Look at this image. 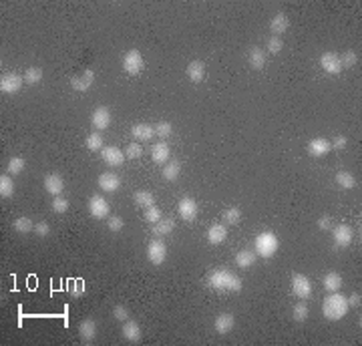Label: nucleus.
Masks as SVG:
<instances>
[{"mask_svg":"<svg viewBox=\"0 0 362 346\" xmlns=\"http://www.w3.org/2000/svg\"><path fill=\"white\" fill-rule=\"evenodd\" d=\"M93 83H95V71H93V68H87V71H83L81 75H77V77L71 79V87H73L75 91H79V93L89 91V89L93 87Z\"/></svg>","mask_w":362,"mask_h":346,"instance_id":"7","label":"nucleus"},{"mask_svg":"<svg viewBox=\"0 0 362 346\" xmlns=\"http://www.w3.org/2000/svg\"><path fill=\"white\" fill-rule=\"evenodd\" d=\"M99 187L103 189V191H117L119 187H121V179L115 175V173H101V177H99Z\"/></svg>","mask_w":362,"mask_h":346,"instance_id":"21","label":"nucleus"},{"mask_svg":"<svg viewBox=\"0 0 362 346\" xmlns=\"http://www.w3.org/2000/svg\"><path fill=\"white\" fill-rule=\"evenodd\" d=\"M346 300H348V306H360V294H358V292H352V294H350V298H346Z\"/></svg>","mask_w":362,"mask_h":346,"instance_id":"51","label":"nucleus"},{"mask_svg":"<svg viewBox=\"0 0 362 346\" xmlns=\"http://www.w3.org/2000/svg\"><path fill=\"white\" fill-rule=\"evenodd\" d=\"M109 210H111V205H109V201L101 197V195H93L91 199H89V214L95 218V220H105L107 216H109Z\"/></svg>","mask_w":362,"mask_h":346,"instance_id":"8","label":"nucleus"},{"mask_svg":"<svg viewBox=\"0 0 362 346\" xmlns=\"http://www.w3.org/2000/svg\"><path fill=\"white\" fill-rule=\"evenodd\" d=\"M332 235H334V246H336V248H348V246L352 244V237H354L352 228H350V226H346V224L336 226Z\"/></svg>","mask_w":362,"mask_h":346,"instance_id":"11","label":"nucleus"},{"mask_svg":"<svg viewBox=\"0 0 362 346\" xmlns=\"http://www.w3.org/2000/svg\"><path fill=\"white\" fill-rule=\"evenodd\" d=\"M318 228H320V230H328V228H330V218H328V216H322V218L318 220Z\"/></svg>","mask_w":362,"mask_h":346,"instance_id":"52","label":"nucleus"},{"mask_svg":"<svg viewBox=\"0 0 362 346\" xmlns=\"http://www.w3.org/2000/svg\"><path fill=\"white\" fill-rule=\"evenodd\" d=\"M22 83H24V77H20L16 73H4L2 79H0V91L8 93V95L18 93L20 87H22Z\"/></svg>","mask_w":362,"mask_h":346,"instance_id":"5","label":"nucleus"},{"mask_svg":"<svg viewBox=\"0 0 362 346\" xmlns=\"http://www.w3.org/2000/svg\"><path fill=\"white\" fill-rule=\"evenodd\" d=\"M107 226H109V230L111 231H121L123 230V226H125V222H123L121 218L115 216V218H111V220L107 222Z\"/></svg>","mask_w":362,"mask_h":346,"instance_id":"48","label":"nucleus"},{"mask_svg":"<svg viewBox=\"0 0 362 346\" xmlns=\"http://www.w3.org/2000/svg\"><path fill=\"white\" fill-rule=\"evenodd\" d=\"M248 60H250V64H252L256 71H261V68L266 66V55H264V51H261L259 47H254V49L250 51Z\"/></svg>","mask_w":362,"mask_h":346,"instance_id":"27","label":"nucleus"},{"mask_svg":"<svg viewBox=\"0 0 362 346\" xmlns=\"http://www.w3.org/2000/svg\"><path fill=\"white\" fill-rule=\"evenodd\" d=\"M169 145L167 143H155L153 145V149H151V157H153V161L155 163H167L169 161Z\"/></svg>","mask_w":362,"mask_h":346,"instance_id":"26","label":"nucleus"},{"mask_svg":"<svg viewBox=\"0 0 362 346\" xmlns=\"http://www.w3.org/2000/svg\"><path fill=\"white\" fill-rule=\"evenodd\" d=\"M153 193L151 191H137L135 193V203L139 205V207H143V210H147V207H151L153 205Z\"/></svg>","mask_w":362,"mask_h":346,"instance_id":"35","label":"nucleus"},{"mask_svg":"<svg viewBox=\"0 0 362 346\" xmlns=\"http://www.w3.org/2000/svg\"><path fill=\"white\" fill-rule=\"evenodd\" d=\"M177 212L183 222H193L198 218V201L193 197H183L177 205Z\"/></svg>","mask_w":362,"mask_h":346,"instance_id":"10","label":"nucleus"},{"mask_svg":"<svg viewBox=\"0 0 362 346\" xmlns=\"http://www.w3.org/2000/svg\"><path fill=\"white\" fill-rule=\"evenodd\" d=\"M85 292H87V286H85V282H83V280H75V282H73V286H71V294H73L75 298L83 296Z\"/></svg>","mask_w":362,"mask_h":346,"instance_id":"46","label":"nucleus"},{"mask_svg":"<svg viewBox=\"0 0 362 346\" xmlns=\"http://www.w3.org/2000/svg\"><path fill=\"white\" fill-rule=\"evenodd\" d=\"M207 284H209L211 288L227 290V292H240V290H242L240 276H236L234 272H229V270H225V268H217V270L209 272Z\"/></svg>","mask_w":362,"mask_h":346,"instance_id":"1","label":"nucleus"},{"mask_svg":"<svg viewBox=\"0 0 362 346\" xmlns=\"http://www.w3.org/2000/svg\"><path fill=\"white\" fill-rule=\"evenodd\" d=\"M91 125L95 131H105L111 125V113L107 107H97L91 115Z\"/></svg>","mask_w":362,"mask_h":346,"instance_id":"13","label":"nucleus"},{"mask_svg":"<svg viewBox=\"0 0 362 346\" xmlns=\"http://www.w3.org/2000/svg\"><path fill=\"white\" fill-rule=\"evenodd\" d=\"M12 228L18 233H28V231H35V224L30 218H18V220H14Z\"/></svg>","mask_w":362,"mask_h":346,"instance_id":"37","label":"nucleus"},{"mask_svg":"<svg viewBox=\"0 0 362 346\" xmlns=\"http://www.w3.org/2000/svg\"><path fill=\"white\" fill-rule=\"evenodd\" d=\"M101 157H103V161L107 165H111V167H115V165H121L127 157H125V153L119 149V147H115V145H109V147H103V151H101Z\"/></svg>","mask_w":362,"mask_h":346,"instance_id":"12","label":"nucleus"},{"mask_svg":"<svg viewBox=\"0 0 362 346\" xmlns=\"http://www.w3.org/2000/svg\"><path fill=\"white\" fill-rule=\"evenodd\" d=\"M330 149H332V143H330L328 139H322V137L312 139L310 145H308V153L314 155V157H322V155H326Z\"/></svg>","mask_w":362,"mask_h":346,"instance_id":"19","label":"nucleus"},{"mask_svg":"<svg viewBox=\"0 0 362 346\" xmlns=\"http://www.w3.org/2000/svg\"><path fill=\"white\" fill-rule=\"evenodd\" d=\"M123 334L129 342H139L141 340V326L135 320H125L123 324Z\"/></svg>","mask_w":362,"mask_h":346,"instance_id":"23","label":"nucleus"},{"mask_svg":"<svg viewBox=\"0 0 362 346\" xmlns=\"http://www.w3.org/2000/svg\"><path fill=\"white\" fill-rule=\"evenodd\" d=\"M282 47H284V43H282L280 37H272L268 41V53H272V55H278L282 51Z\"/></svg>","mask_w":362,"mask_h":346,"instance_id":"44","label":"nucleus"},{"mask_svg":"<svg viewBox=\"0 0 362 346\" xmlns=\"http://www.w3.org/2000/svg\"><path fill=\"white\" fill-rule=\"evenodd\" d=\"M320 66L328 73V75H338L342 71V64H340V57L336 53H324L320 57Z\"/></svg>","mask_w":362,"mask_h":346,"instance_id":"14","label":"nucleus"},{"mask_svg":"<svg viewBox=\"0 0 362 346\" xmlns=\"http://www.w3.org/2000/svg\"><path fill=\"white\" fill-rule=\"evenodd\" d=\"M356 60H358V55H356L354 51H346V53L340 57V64H342V66H354Z\"/></svg>","mask_w":362,"mask_h":346,"instance_id":"45","label":"nucleus"},{"mask_svg":"<svg viewBox=\"0 0 362 346\" xmlns=\"http://www.w3.org/2000/svg\"><path fill=\"white\" fill-rule=\"evenodd\" d=\"M22 77H24V83L37 85V83H41V79H43V68H41V66H28Z\"/></svg>","mask_w":362,"mask_h":346,"instance_id":"32","label":"nucleus"},{"mask_svg":"<svg viewBox=\"0 0 362 346\" xmlns=\"http://www.w3.org/2000/svg\"><path fill=\"white\" fill-rule=\"evenodd\" d=\"M22 171H24V159H22V157H12V159L8 161V173L20 175Z\"/></svg>","mask_w":362,"mask_h":346,"instance_id":"41","label":"nucleus"},{"mask_svg":"<svg viewBox=\"0 0 362 346\" xmlns=\"http://www.w3.org/2000/svg\"><path fill=\"white\" fill-rule=\"evenodd\" d=\"M185 73H187V77H189L191 83H202L206 79V64H204V60H191L187 64Z\"/></svg>","mask_w":362,"mask_h":346,"instance_id":"18","label":"nucleus"},{"mask_svg":"<svg viewBox=\"0 0 362 346\" xmlns=\"http://www.w3.org/2000/svg\"><path fill=\"white\" fill-rule=\"evenodd\" d=\"M221 220H223L227 226H236V224H240V220H242V210H240V207H229V210L223 212Z\"/></svg>","mask_w":362,"mask_h":346,"instance_id":"33","label":"nucleus"},{"mask_svg":"<svg viewBox=\"0 0 362 346\" xmlns=\"http://www.w3.org/2000/svg\"><path fill=\"white\" fill-rule=\"evenodd\" d=\"M153 131H155L157 137H161V139H167V137L171 135L173 127H171V123H169V121H161V123H157L155 127H153Z\"/></svg>","mask_w":362,"mask_h":346,"instance_id":"40","label":"nucleus"},{"mask_svg":"<svg viewBox=\"0 0 362 346\" xmlns=\"http://www.w3.org/2000/svg\"><path fill=\"white\" fill-rule=\"evenodd\" d=\"M288 28H290V18H288L284 12H278V14L272 18V22H270V30H272L274 37L284 34Z\"/></svg>","mask_w":362,"mask_h":346,"instance_id":"17","label":"nucleus"},{"mask_svg":"<svg viewBox=\"0 0 362 346\" xmlns=\"http://www.w3.org/2000/svg\"><path fill=\"white\" fill-rule=\"evenodd\" d=\"M225 237H227V230H225V226H221V224H213V226L207 230V241H209L211 246H219Z\"/></svg>","mask_w":362,"mask_h":346,"instance_id":"22","label":"nucleus"},{"mask_svg":"<svg viewBox=\"0 0 362 346\" xmlns=\"http://www.w3.org/2000/svg\"><path fill=\"white\" fill-rule=\"evenodd\" d=\"M14 193V181L8 175H0V195L2 197H10Z\"/></svg>","mask_w":362,"mask_h":346,"instance_id":"36","label":"nucleus"},{"mask_svg":"<svg viewBox=\"0 0 362 346\" xmlns=\"http://www.w3.org/2000/svg\"><path fill=\"white\" fill-rule=\"evenodd\" d=\"M147 258H149L151 264L161 266L165 262V258H167V246L161 239H153L149 244V248H147Z\"/></svg>","mask_w":362,"mask_h":346,"instance_id":"9","label":"nucleus"},{"mask_svg":"<svg viewBox=\"0 0 362 346\" xmlns=\"http://www.w3.org/2000/svg\"><path fill=\"white\" fill-rule=\"evenodd\" d=\"M123 153H125L127 159H139V157L143 155V147H141L139 143H129Z\"/></svg>","mask_w":362,"mask_h":346,"instance_id":"39","label":"nucleus"},{"mask_svg":"<svg viewBox=\"0 0 362 346\" xmlns=\"http://www.w3.org/2000/svg\"><path fill=\"white\" fill-rule=\"evenodd\" d=\"M179 173H181L179 161H167L165 167H163V179L165 181H175L179 177Z\"/></svg>","mask_w":362,"mask_h":346,"instance_id":"30","label":"nucleus"},{"mask_svg":"<svg viewBox=\"0 0 362 346\" xmlns=\"http://www.w3.org/2000/svg\"><path fill=\"white\" fill-rule=\"evenodd\" d=\"M234 324H236L234 316H232L229 312H223V314H219V316L215 318L213 328H215L217 334H229V332L234 330Z\"/></svg>","mask_w":362,"mask_h":346,"instance_id":"16","label":"nucleus"},{"mask_svg":"<svg viewBox=\"0 0 362 346\" xmlns=\"http://www.w3.org/2000/svg\"><path fill=\"white\" fill-rule=\"evenodd\" d=\"M256 264V254L254 252H248V250H242L236 254V266L242 268V270H248Z\"/></svg>","mask_w":362,"mask_h":346,"instance_id":"25","label":"nucleus"},{"mask_svg":"<svg viewBox=\"0 0 362 346\" xmlns=\"http://www.w3.org/2000/svg\"><path fill=\"white\" fill-rule=\"evenodd\" d=\"M280 248L278 237L272 231H261L256 235V256L261 258H272Z\"/></svg>","mask_w":362,"mask_h":346,"instance_id":"3","label":"nucleus"},{"mask_svg":"<svg viewBox=\"0 0 362 346\" xmlns=\"http://www.w3.org/2000/svg\"><path fill=\"white\" fill-rule=\"evenodd\" d=\"M292 292L294 296H298L300 300H306L312 296V284L310 280L304 274H294L292 276Z\"/></svg>","mask_w":362,"mask_h":346,"instance_id":"6","label":"nucleus"},{"mask_svg":"<svg viewBox=\"0 0 362 346\" xmlns=\"http://www.w3.org/2000/svg\"><path fill=\"white\" fill-rule=\"evenodd\" d=\"M113 316H115L117 320L125 322V320L129 318V310H127L125 306H115V308H113Z\"/></svg>","mask_w":362,"mask_h":346,"instance_id":"47","label":"nucleus"},{"mask_svg":"<svg viewBox=\"0 0 362 346\" xmlns=\"http://www.w3.org/2000/svg\"><path fill=\"white\" fill-rule=\"evenodd\" d=\"M308 304L306 302H300V304H296L294 306V312H292V316H294V320L296 322H304L306 318H308Z\"/></svg>","mask_w":362,"mask_h":346,"instance_id":"38","label":"nucleus"},{"mask_svg":"<svg viewBox=\"0 0 362 346\" xmlns=\"http://www.w3.org/2000/svg\"><path fill=\"white\" fill-rule=\"evenodd\" d=\"M348 308H350L348 300L338 292H330V296L322 304V312H324V316L328 320H340L342 316H346Z\"/></svg>","mask_w":362,"mask_h":346,"instance_id":"2","label":"nucleus"},{"mask_svg":"<svg viewBox=\"0 0 362 346\" xmlns=\"http://www.w3.org/2000/svg\"><path fill=\"white\" fill-rule=\"evenodd\" d=\"M143 66H145V60H143L141 53L137 49H131V51L125 53V57H123V71L127 75L135 77V75H139L143 71Z\"/></svg>","mask_w":362,"mask_h":346,"instance_id":"4","label":"nucleus"},{"mask_svg":"<svg viewBox=\"0 0 362 346\" xmlns=\"http://www.w3.org/2000/svg\"><path fill=\"white\" fill-rule=\"evenodd\" d=\"M79 336H81V342H85V344L93 342L95 336H97V324H95V320H91V318L83 320L79 324Z\"/></svg>","mask_w":362,"mask_h":346,"instance_id":"15","label":"nucleus"},{"mask_svg":"<svg viewBox=\"0 0 362 346\" xmlns=\"http://www.w3.org/2000/svg\"><path fill=\"white\" fill-rule=\"evenodd\" d=\"M85 147L89 151H101L103 149V137H101V133H91L85 139Z\"/></svg>","mask_w":362,"mask_h":346,"instance_id":"34","label":"nucleus"},{"mask_svg":"<svg viewBox=\"0 0 362 346\" xmlns=\"http://www.w3.org/2000/svg\"><path fill=\"white\" fill-rule=\"evenodd\" d=\"M346 143H348V139H346V137H342V135H338V137L332 141V147H334V149H344V147H346Z\"/></svg>","mask_w":362,"mask_h":346,"instance_id":"50","label":"nucleus"},{"mask_svg":"<svg viewBox=\"0 0 362 346\" xmlns=\"http://www.w3.org/2000/svg\"><path fill=\"white\" fill-rule=\"evenodd\" d=\"M131 133H133V137H135V139H139V141H149V139L155 135L153 127H151V125H147V123H137V125H133Z\"/></svg>","mask_w":362,"mask_h":346,"instance_id":"24","label":"nucleus"},{"mask_svg":"<svg viewBox=\"0 0 362 346\" xmlns=\"http://www.w3.org/2000/svg\"><path fill=\"white\" fill-rule=\"evenodd\" d=\"M324 288L328 290V292H338V290L342 288V276L336 274V272L326 274L324 276Z\"/></svg>","mask_w":362,"mask_h":346,"instance_id":"28","label":"nucleus"},{"mask_svg":"<svg viewBox=\"0 0 362 346\" xmlns=\"http://www.w3.org/2000/svg\"><path fill=\"white\" fill-rule=\"evenodd\" d=\"M336 183L342 187V189H352L356 185V179L350 171H338L336 173Z\"/></svg>","mask_w":362,"mask_h":346,"instance_id":"31","label":"nucleus"},{"mask_svg":"<svg viewBox=\"0 0 362 346\" xmlns=\"http://www.w3.org/2000/svg\"><path fill=\"white\" fill-rule=\"evenodd\" d=\"M143 218H145V222H149V224H157V222L161 220V210L155 207V205H151V207H147V210L143 212Z\"/></svg>","mask_w":362,"mask_h":346,"instance_id":"42","label":"nucleus"},{"mask_svg":"<svg viewBox=\"0 0 362 346\" xmlns=\"http://www.w3.org/2000/svg\"><path fill=\"white\" fill-rule=\"evenodd\" d=\"M175 228V222H173V218H167V220H159L157 224H153V235H167V233H171Z\"/></svg>","mask_w":362,"mask_h":346,"instance_id":"29","label":"nucleus"},{"mask_svg":"<svg viewBox=\"0 0 362 346\" xmlns=\"http://www.w3.org/2000/svg\"><path fill=\"white\" fill-rule=\"evenodd\" d=\"M67 210H69V201H67L64 197L56 195V197L52 199V212H54V214H64Z\"/></svg>","mask_w":362,"mask_h":346,"instance_id":"43","label":"nucleus"},{"mask_svg":"<svg viewBox=\"0 0 362 346\" xmlns=\"http://www.w3.org/2000/svg\"><path fill=\"white\" fill-rule=\"evenodd\" d=\"M49 231H51V228H49L47 222H37V226H35V233H37V235L45 237V235H49Z\"/></svg>","mask_w":362,"mask_h":346,"instance_id":"49","label":"nucleus"},{"mask_svg":"<svg viewBox=\"0 0 362 346\" xmlns=\"http://www.w3.org/2000/svg\"><path fill=\"white\" fill-rule=\"evenodd\" d=\"M45 189L51 193V195H60L62 189H64V181L58 173H49L45 177Z\"/></svg>","mask_w":362,"mask_h":346,"instance_id":"20","label":"nucleus"}]
</instances>
